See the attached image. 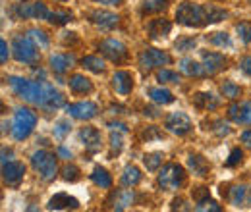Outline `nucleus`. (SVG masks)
Segmentation results:
<instances>
[{"label": "nucleus", "mask_w": 251, "mask_h": 212, "mask_svg": "<svg viewBox=\"0 0 251 212\" xmlns=\"http://www.w3.org/2000/svg\"><path fill=\"white\" fill-rule=\"evenodd\" d=\"M170 62H172L170 54H166L164 50H158V48H145L139 54V66H141V70H147V71L157 66L170 64Z\"/></svg>", "instance_id": "obj_8"}, {"label": "nucleus", "mask_w": 251, "mask_h": 212, "mask_svg": "<svg viewBox=\"0 0 251 212\" xmlns=\"http://www.w3.org/2000/svg\"><path fill=\"white\" fill-rule=\"evenodd\" d=\"M68 114L75 120H93L95 116L99 114V106L95 102L83 100V102H75V104H68L66 106Z\"/></svg>", "instance_id": "obj_10"}, {"label": "nucleus", "mask_w": 251, "mask_h": 212, "mask_svg": "<svg viewBox=\"0 0 251 212\" xmlns=\"http://www.w3.org/2000/svg\"><path fill=\"white\" fill-rule=\"evenodd\" d=\"M79 139L83 141L85 149L91 152V154L97 151H100V133H99L95 127H83V129L79 131Z\"/></svg>", "instance_id": "obj_17"}, {"label": "nucleus", "mask_w": 251, "mask_h": 212, "mask_svg": "<svg viewBox=\"0 0 251 212\" xmlns=\"http://www.w3.org/2000/svg\"><path fill=\"white\" fill-rule=\"evenodd\" d=\"M112 129H118V131H126V125L124 123H110Z\"/></svg>", "instance_id": "obj_54"}, {"label": "nucleus", "mask_w": 251, "mask_h": 212, "mask_svg": "<svg viewBox=\"0 0 251 212\" xmlns=\"http://www.w3.org/2000/svg\"><path fill=\"white\" fill-rule=\"evenodd\" d=\"M188 168L199 178H207L209 172H211V166L209 162L201 156V154H189L188 156Z\"/></svg>", "instance_id": "obj_18"}, {"label": "nucleus", "mask_w": 251, "mask_h": 212, "mask_svg": "<svg viewBox=\"0 0 251 212\" xmlns=\"http://www.w3.org/2000/svg\"><path fill=\"white\" fill-rule=\"evenodd\" d=\"M193 104L199 110H215V108H219L220 100L215 94H211V93H197L193 96Z\"/></svg>", "instance_id": "obj_20"}, {"label": "nucleus", "mask_w": 251, "mask_h": 212, "mask_svg": "<svg viewBox=\"0 0 251 212\" xmlns=\"http://www.w3.org/2000/svg\"><path fill=\"white\" fill-rule=\"evenodd\" d=\"M52 25H64L68 22H72V14L70 12H62V10H54V12H49V18H47Z\"/></svg>", "instance_id": "obj_32"}, {"label": "nucleus", "mask_w": 251, "mask_h": 212, "mask_svg": "<svg viewBox=\"0 0 251 212\" xmlns=\"http://www.w3.org/2000/svg\"><path fill=\"white\" fill-rule=\"evenodd\" d=\"M110 147H112V154L122 151V147H124V141H122V135L120 133H116L114 129H112V133H110Z\"/></svg>", "instance_id": "obj_42"}, {"label": "nucleus", "mask_w": 251, "mask_h": 212, "mask_svg": "<svg viewBox=\"0 0 251 212\" xmlns=\"http://www.w3.org/2000/svg\"><path fill=\"white\" fill-rule=\"evenodd\" d=\"M149 96L157 104H170V102H174V94L168 91V89H164V87H153V89H149Z\"/></svg>", "instance_id": "obj_28"}, {"label": "nucleus", "mask_w": 251, "mask_h": 212, "mask_svg": "<svg viewBox=\"0 0 251 212\" xmlns=\"http://www.w3.org/2000/svg\"><path fill=\"white\" fill-rule=\"evenodd\" d=\"M228 199H230V203H232L234 207L248 205V203H250L248 187H244V185H236V187H232V189H230V193H228Z\"/></svg>", "instance_id": "obj_25"}, {"label": "nucleus", "mask_w": 251, "mask_h": 212, "mask_svg": "<svg viewBox=\"0 0 251 212\" xmlns=\"http://www.w3.org/2000/svg\"><path fill=\"white\" fill-rule=\"evenodd\" d=\"M100 52L112 62H122L127 56V48H126L124 43L116 41V39H104L100 43Z\"/></svg>", "instance_id": "obj_11"}, {"label": "nucleus", "mask_w": 251, "mask_h": 212, "mask_svg": "<svg viewBox=\"0 0 251 212\" xmlns=\"http://www.w3.org/2000/svg\"><path fill=\"white\" fill-rule=\"evenodd\" d=\"M215 125H217V127H215L213 131H215L217 135H220V137H222V135H228V133L232 131V127H230L228 123H224L222 120H217V121H215Z\"/></svg>", "instance_id": "obj_45"}, {"label": "nucleus", "mask_w": 251, "mask_h": 212, "mask_svg": "<svg viewBox=\"0 0 251 212\" xmlns=\"http://www.w3.org/2000/svg\"><path fill=\"white\" fill-rule=\"evenodd\" d=\"M143 137H145L147 141H151V139H160L162 135L157 131V127H147V131L143 133Z\"/></svg>", "instance_id": "obj_47"}, {"label": "nucleus", "mask_w": 251, "mask_h": 212, "mask_svg": "<svg viewBox=\"0 0 251 212\" xmlns=\"http://www.w3.org/2000/svg\"><path fill=\"white\" fill-rule=\"evenodd\" d=\"M236 31H238V35H240V39L246 43V45H250L251 43V24H238L236 25Z\"/></svg>", "instance_id": "obj_40"}, {"label": "nucleus", "mask_w": 251, "mask_h": 212, "mask_svg": "<svg viewBox=\"0 0 251 212\" xmlns=\"http://www.w3.org/2000/svg\"><path fill=\"white\" fill-rule=\"evenodd\" d=\"M176 50L178 52H188V50H193L195 48V39L193 37H182L176 41Z\"/></svg>", "instance_id": "obj_35"}, {"label": "nucleus", "mask_w": 251, "mask_h": 212, "mask_svg": "<svg viewBox=\"0 0 251 212\" xmlns=\"http://www.w3.org/2000/svg\"><path fill=\"white\" fill-rule=\"evenodd\" d=\"M162 152H149V154H145L143 156V166L149 170V172H155L158 170V166L162 164Z\"/></svg>", "instance_id": "obj_30"}, {"label": "nucleus", "mask_w": 251, "mask_h": 212, "mask_svg": "<svg viewBox=\"0 0 251 212\" xmlns=\"http://www.w3.org/2000/svg\"><path fill=\"white\" fill-rule=\"evenodd\" d=\"M220 91H222V94H224L226 98H238L240 93H242L238 85H234V83H230V81H226V83L220 87Z\"/></svg>", "instance_id": "obj_37"}, {"label": "nucleus", "mask_w": 251, "mask_h": 212, "mask_svg": "<svg viewBox=\"0 0 251 212\" xmlns=\"http://www.w3.org/2000/svg\"><path fill=\"white\" fill-rule=\"evenodd\" d=\"M209 43L215 45V47H228L230 45V37L226 33H213L209 37Z\"/></svg>", "instance_id": "obj_41"}, {"label": "nucleus", "mask_w": 251, "mask_h": 212, "mask_svg": "<svg viewBox=\"0 0 251 212\" xmlns=\"http://www.w3.org/2000/svg\"><path fill=\"white\" fill-rule=\"evenodd\" d=\"M120 182H122L124 187H135L137 183L141 182V172H139V168H137V166H126Z\"/></svg>", "instance_id": "obj_27"}, {"label": "nucleus", "mask_w": 251, "mask_h": 212, "mask_svg": "<svg viewBox=\"0 0 251 212\" xmlns=\"http://www.w3.org/2000/svg\"><path fill=\"white\" fill-rule=\"evenodd\" d=\"M95 2L104 4V6H118V4H122V0H95Z\"/></svg>", "instance_id": "obj_53"}, {"label": "nucleus", "mask_w": 251, "mask_h": 212, "mask_svg": "<svg viewBox=\"0 0 251 212\" xmlns=\"http://www.w3.org/2000/svg\"><path fill=\"white\" fill-rule=\"evenodd\" d=\"M25 166L22 162H6L2 164V180L8 187H18L24 182Z\"/></svg>", "instance_id": "obj_9"}, {"label": "nucleus", "mask_w": 251, "mask_h": 212, "mask_svg": "<svg viewBox=\"0 0 251 212\" xmlns=\"http://www.w3.org/2000/svg\"><path fill=\"white\" fill-rule=\"evenodd\" d=\"M37 125V116L35 112L29 110V108H18L16 114H14V121H12V137L16 141H24L27 139L29 135L33 133Z\"/></svg>", "instance_id": "obj_3"}, {"label": "nucleus", "mask_w": 251, "mask_h": 212, "mask_svg": "<svg viewBox=\"0 0 251 212\" xmlns=\"http://www.w3.org/2000/svg\"><path fill=\"white\" fill-rule=\"evenodd\" d=\"M72 66H74V56H68V54H54V56H50V68L56 73L68 71Z\"/></svg>", "instance_id": "obj_23"}, {"label": "nucleus", "mask_w": 251, "mask_h": 212, "mask_svg": "<svg viewBox=\"0 0 251 212\" xmlns=\"http://www.w3.org/2000/svg\"><path fill=\"white\" fill-rule=\"evenodd\" d=\"M207 197H209V189H207V187H197V189L193 191L195 203H199V201H203V199H207Z\"/></svg>", "instance_id": "obj_46"}, {"label": "nucleus", "mask_w": 251, "mask_h": 212, "mask_svg": "<svg viewBox=\"0 0 251 212\" xmlns=\"http://www.w3.org/2000/svg\"><path fill=\"white\" fill-rule=\"evenodd\" d=\"M157 79L160 83H180V75L176 71H170V70H160L157 73Z\"/></svg>", "instance_id": "obj_34"}, {"label": "nucleus", "mask_w": 251, "mask_h": 212, "mask_svg": "<svg viewBox=\"0 0 251 212\" xmlns=\"http://www.w3.org/2000/svg\"><path fill=\"white\" fill-rule=\"evenodd\" d=\"M33 168L41 174L43 182H52L58 174V164H56V156L49 151H37L31 156Z\"/></svg>", "instance_id": "obj_4"}, {"label": "nucleus", "mask_w": 251, "mask_h": 212, "mask_svg": "<svg viewBox=\"0 0 251 212\" xmlns=\"http://www.w3.org/2000/svg\"><path fill=\"white\" fill-rule=\"evenodd\" d=\"M81 64H83V68H87L89 71H95V73H102L104 71V62L100 60L99 56H85L81 60Z\"/></svg>", "instance_id": "obj_31"}, {"label": "nucleus", "mask_w": 251, "mask_h": 212, "mask_svg": "<svg viewBox=\"0 0 251 212\" xmlns=\"http://www.w3.org/2000/svg\"><path fill=\"white\" fill-rule=\"evenodd\" d=\"M6 60H8V45H6V41L2 39V41H0V62L4 64Z\"/></svg>", "instance_id": "obj_50"}, {"label": "nucleus", "mask_w": 251, "mask_h": 212, "mask_svg": "<svg viewBox=\"0 0 251 212\" xmlns=\"http://www.w3.org/2000/svg\"><path fill=\"white\" fill-rule=\"evenodd\" d=\"M184 205H186L184 199H174V201H172V211H176V209H180V211H189V207H184Z\"/></svg>", "instance_id": "obj_51"}, {"label": "nucleus", "mask_w": 251, "mask_h": 212, "mask_svg": "<svg viewBox=\"0 0 251 212\" xmlns=\"http://www.w3.org/2000/svg\"><path fill=\"white\" fill-rule=\"evenodd\" d=\"M91 182L95 185H99L100 189H108V187H112V178H110V174L104 170V168H100V166H97L93 172H91Z\"/></svg>", "instance_id": "obj_26"}, {"label": "nucleus", "mask_w": 251, "mask_h": 212, "mask_svg": "<svg viewBox=\"0 0 251 212\" xmlns=\"http://www.w3.org/2000/svg\"><path fill=\"white\" fill-rule=\"evenodd\" d=\"M250 4H251V0H250Z\"/></svg>", "instance_id": "obj_58"}, {"label": "nucleus", "mask_w": 251, "mask_h": 212, "mask_svg": "<svg viewBox=\"0 0 251 212\" xmlns=\"http://www.w3.org/2000/svg\"><path fill=\"white\" fill-rule=\"evenodd\" d=\"M195 211L197 212H220L222 209H220L219 203H215V201H211V199L207 197V199H203V201H199V203L195 205Z\"/></svg>", "instance_id": "obj_33"}, {"label": "nucleus", "mask_w": 251, "mask_h": 212, "mask_svg": "<svg viewBox=\"0 0 251 212\" xmlns=\"http://www.w3.org/2000/svg\"><path fill=\"white\" fill-rule=\"evenodd\" d=\"M170 0H143L141 2V14H157L166 10Z\"/></svg>", "instance_id": "obj_29"}, {"label": "nucleus", "mask_w": 251, "mask_h": 212, "mask_svg": "<svg viewBox=\"0 0 251 212\" xmlns=\"http://www.w3.org/2000/svg\"><path fill=\"white\" fill-rule=\"evenodd\" d=\"M62 178L66 180V182H77V180H79V168H77V166H74V164L64 166Z\"/></svg>", "instance_id": "obj_36"}, {"label": "nucleus", "mask_w": 251, "mask_h": 212, "mask_svg": "<svg viewBox=\"0 0 251 212\" xmlns=\"http://www.w3.org/2000/svg\"><path fill=\"white\" fill-rule=\"evenodd\" d=\"M58 2H66V0H58Z\"/></svg>", "instance_id": "obj_57"}, {"label": "nucleus", "mask_w": 251, "mask_h": 212, "mask_svg": "<svg viewBox=\"0 0 251 212\" xmlns=\"http://www.w3.org/2000/svg\"><path fill=\"white\" fill-rule=\"evenodd\" d=\"M228 16L226 10L217 8V6H201V4H195V2H182L176 10V20L178 24L186 25V27H205L209 24H217L222 22L224 18Z\"/></svg>", "instance_id": "obj_2"}, {"label": "nucleus", "mask_w": 251, "mask_h": 212, "mask_svg": "<svg viewBox=\"0 0 251 212\" xmlns=\"http://www.w3.org/2000/svg\"><path fill=\"white\" fill-rule=\"evenodd\" d=\"M89 22L100 29H114L120 24V18L112 12H106V10H93L89 14Z\"/></svg>", "instance_id": "obj_12"}, {"label": "nucleus", "mask_w": 251, "mask_h": 212, "mask_svg": "<svg viewBox=\"0 0 251 212\" xmlns=\"http://www.w3.org/2000/svg\"><path fill=\"white\" fill-rule=\"evenodd\" d=\"M58 154H60V156H64V158H70V151H68V149H64V147H60V149H58Z\"/></svg>", "instance_id": "obj_55"}, {"label": "nucleus", "mask_w": 251, "mask_h": 212, "mask_svg": "<svg viewBox=\"0 0 251 212\" xmlns=\"http://www.w3.org/2000/svg\"><path fill=\"white\" fill-rule=\"evenodd\" d=\"M240 106H242V104H232V106L228 108V116H230V120L238 121V116H240Z\"/></svg>", "instance_id": "obj_48"}, {"label": "nucleus", "mask_w": 251, "mask_h": 212, "mask_svg": "<svg viewBox=\"0 0 251 212\" xmlns=\"http://www.w3.org/2000/svg\"><path fill=\"white\" fill-rule=\"evenodd\" d=\"M70 89H72L74 93H77V94H83V93L93 91V83H91L85 75L75 73V75L70 77Z\"/></svg>", "instance_id": "obj_22"}, {"label": "nucleus", "mask_w": 251, "mask_h": 212, "mask_svg": "<svg viewBox=\"0 0 251 212\" xmlns=\"http://www.w3.org/2000/svg\"><path fill=\"white\" fill-rule=\"evenodd\" d=\"M27 35L31 37L33 41L41 43V47H47V45H49V37L45 35V31H41V29H31L29 33H27Z\"/></svg>", "instance_id": "obj_44"}, {"label": "nucleus", "mask_w": 251, "mask_h": 212, "mask_svg": "<svg viewBox=\"0 0 251 212\" xmlns=\"http://www.w3.org/2000/svg\"><path fill=\"white\" fill-rule=\"evenodd\" d=\"M16 14L20 18H37V20H47L49 10L43 2H33V4H18Z\"/></svg>", "instance_id": "obj_13"}, {"label": "nucleus", "mask_w": 251, "mask_h": 212, "mask_svg": "<svg viewBox=\"0 0 251 212\" xmlns=\"http://www.w3.org/2000/svg\"><path fill=\"white\" fill-rule=\"evenodd\" d=\"M164 127L170 133L182 137V135H188L189 131L193 129V123H191V120H189V116L186 112H172L166 118V121H164Z\"/></svg>", "instance_id": "obj_7"}, {"label": "nucleus", "mask_w": 251, "mask_h": 212, "mask_svg": "<svg viewBox=\"0 0 251 212\" xmlns=\"http://www.w3.org/2000/svg\"><path fill=\"white\" fill-rule=\"evenodd\" d=\"M135 203V195L131 191H116L110 201V209L114 211H126Z\"/></svg>", "instance_id": "obj_19"}, {"label": "nucleus", "mask_w": 251, "mask_h": 212, "mask_svg": "<svg viewBox=\"0 0 251 212\" xmlns=\"http://www.w3.org/2000/svg\"><path fill=\"white\" fill-rule=\"evenodd\" d=\"M240 68H242V71H244V73L251 75V56H246L244 60L240 62Z\"/></svg>", "instance_id": "obj_49"}, {"label": "nucleus", "mask_w": 251, "mask_h": 212, "mask_svg": "<svg viewBox=\"0 0 251 212\" xmlns=\"http://www.w3.org/2000/svg\"><path fill=\"white\" fill-rule=\"evenodd\" d=\"M178 66H180V71L186 73V75H189V77H199V75L205 73L203 64H197V62L191 60V58H184Z\"/></svg>", "instance_id": "obj_24"}, {"label": "nucleus", "mask_w": 251, "mask_h": 212, "mask_svg": "<svg viewBox=\"0 0 251 212\" xmlns=\"http://www.w3.org/2000/svg\"><path fill=\"white\" fill-rule=\"evenodd\" d=\"M49 211H66V209H79V201L75 197H70L68 193H56L49 205H47Z\"/></svg>", "instance_id": "obj_15"}, {"label": "nucleus", "mask_w": 251, "mask_h": 212, "mask_svg": "<svg viewBox=\"0 0 251 212\" xmlns=\"http://www.w3.org/2000/svg\"><path fill=\"white\" fill-rule=\"evenodd\" d=\"M170 29H172V24L168 20H153L147 25V31H149L151 39H162V37H166L170 33Z\"/></svg>", "instance_id": "obj_21"}, {"label": "nucleus", "mask_w": 251, "mask_h": 212, "mask_svg": "<svg viewBox=\"0 0 251 212\" xmlns=\"http://www.w3.org/2000/svg\"><path fill=\"white\" fill-rule=\"evenodd\" d=\"M145 114H149V116H158L153 108H145Z\"/></svg>", "instance_id": "obj_56"}, {"label": "nucleus", "mask_w": 251, "mask_h": 212, "mask_svg": "<svg viewBox=\"0 0 251 212\" xmlns=\"http://www.w3.org/2000/svg\"><path fill=\"white\" fill-rule=\"evenodd\" d=\"M242 162H244V152L240 151V149H232L228 160H226V166L228 168H234V166H240Z\"/></svg>", "instance_id": "obj_39"}, {"label": "nucleus", "mask_w": 251, "mask_h": 212, "mask_svg": "<svg viewBox=\"0 0 251 212\" xmlns=\"http://www.w3.org/2000/svg\"><path fill=\"white\" fill-rule=\"evenodd\" d=\"M242 143H244L248 149H251V129H248V131L242 133Z\"/></svg>", "instance_id": "obj_52"}, {"label": "nucleus", "mask_w": 251, "mask_h": 212, "mask_svg": "<svg viewBox=\"0 0 251 212\" xmlns=\"http://www.w3.org/2000/svg\"><path fill=\"white\" fill-rule=\"evenodd\" d=\"M12 50H14V58L18 62H24V64H35L39 58V52H37V47L33 43V39L27 35H20L12 41Z\"/></svg>", "instance_id": "obj_6"}, {"label": "nucleus", "mask_w": 251, "mask_h": 212, "mask_svg": "<svg viewBox=\"0 0 251 212\" xmlns=\"http://www.w3.org/2000/svg\"><path fill=\"white\" fill-rule=\"evenodd\" d=\"M8 83L27 102L45 106V108H60V106H64V96L49 83H37V81H29V79H24V77H18V75H10Z\"/></svg>", "instance_id": "obj_1"}, {"label": "nucleus", "mask_w": 251, "mask_h": 212, "mask_svg": "<svg viewBox=\"0 0 251 212\" xmlns=\"http://www.w3.org/2000/svg\"><path fill=\"white\" fill-rule=\"evenodd\" d=\"M70 121H66V120H60L58 123H56V127H54V135L58 137V139H64L68 133H70Z\"/></svg>", "instance_id": "obj_43"}, {"label": "nucleus", "mask_w": 251, "mask_h": 212, "mask_svg": "<svg viewBox=\"0 0 251 212\" xmlns=\"http://www.w3.org/2000/svg\"><path fill=\"white\" fill-rule=\"evenodd\" d=\"M236 123H250L251 125V100L250 102H244L240 106V116H238Z\"/></svg>", "instance_id": "obj_38"}, {"label": "nucleus", "mask_w": 251, "mask_h": 212, "mask_svg": "<svg viewBox=\"0 0 251 212\" xmlns=\"http://www.w3.org/2000/svg\"><path fill=\"white\" fill-rule=\"evenodd\" d=\"M201 60H203V68H205V73L213 75L220 71L224 66H226V58L219 54V52H201Z\"/></svg>", "instance_id": "obj_14"}, {"label": "nucleus", "mask_w": 251, "mask_h": 212, "mask_svg": "<svg viewBox=\"0 0 251 212\" xmlns=\"http://www.w3.org/2000/svg\"><path fill=\"white\" fill-rule=\"evenodd\" d=\"M112 87L118 94H129L133 89V75L129 71H124V70L116 71L112 75Z\"/></svg>", "instance_id": "obj_16"}, {"label": "nucleus", "mask_w": 251, "mask_h": 212, "mask_svg": "<svg viewBox=\"0 0 251 212\" xmlns=\"http://www.w3.org/2000/svg\"><path fill=\"white\" fill-rule=\"evenodd\" d=\"M186 182V172L180 164H166L158 174V185L164 191H176Z\"/></svg>", "instance_id": "obj_5"}]
</instances>
